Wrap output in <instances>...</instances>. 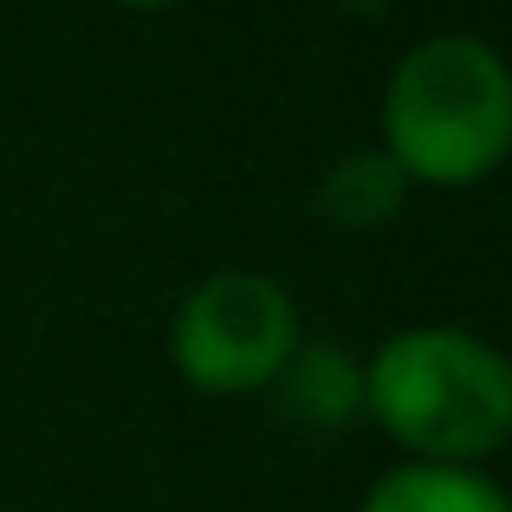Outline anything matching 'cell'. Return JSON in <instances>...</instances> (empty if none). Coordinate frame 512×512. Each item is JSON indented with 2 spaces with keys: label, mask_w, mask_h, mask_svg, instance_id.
I'll return each mask as SVG.
<instances>
[{
  "label": "cell",
  "mask_w": 512,
  "mask_h": 512,
  "mask_svg": "<svg viewBox=\"0 0 512 512\" xmlns=\"http://www.w3.org/2000/svg\"><path fill=\"white\" fill-rule=\"evenodd\" d=\"M363 415L409 461L480 467L512 435V363L461 325H409L363 357Z\"/></svg>",
  "instance_id": "1"
},
{
  "label": "cell",
  "mask_w": 512,
  "mask_h": 512,
  "mask_svg": "<svg viewBox=\"0 0 512 512\" xmlns=\"http://www.w3.org/2000/svg\"><path fill=\"white\" fill-rule=\"evenodd\" d=\"M512 150V72L474 33H435L383 85V156L402 182L474 188Z\"/></svg>",
  "instance_id": "2"
},
{
  "label": "cell",
  "mask_w": 512,
  "mask_h": 512,
  "mask_svg": "<svg viewBox=\"0 0 512 512\" xmlns=\"http://www.w3.org/2000/svg\"><path fill=\"white\" fill-rule=\"evenodd\" d=\"M299 305L273 273L253 266H221L201 286L182 292L169 325V357L188 389L208 396H253L266 389L286 357L299 350Z\"/></svg>",
  "instance_id": "3"
},
{
  "label": "cell",
  "mask_w": 512,
  "mask_h": 512,
  "mask_svg": "<svg viewBox=\"0 0 512 512\" xmlns=\"http://www.w3.org/2000/svg\"><path fill=\"white\" fill-rule=\"evenodd\" d=\"M273 409L292 428L312 435H338L363 415V357H350L331 338H299V350L286 357V370L273 376Z\"/></svg>",
  "instance_id": "4"
},
{
  "label": "cell",
  "mask_w": 512,
  "mask_h": 512,
  "mask_svg": "<svg viewBox=\"0 0 512 512\" xmlns=\"http://www.w3.org/2000/svg\"><path fill=\"white\" fill-rule=\"evenodd\" d=\"M357 512H512L506 487L480 467H441V461H402L370 480Z\"/></svg>",
  "instance_id": "5"
},
{
  "label": "cell",
  "mask_w": 512,
  "mask_h": 512,
  "mask_svg": "<svg viewBox=\"0 0 512 512\" xmlns=\"http://www.w3.org/2000/svg\"><path fill=\"white\" fill-rule=\"evenodd\" d=\"M402 195H409V182H402V169L383 150H344L318 175L312 201L325 214V227H338V234H376V227L396 221Z\"/></svg>",
  "instance_id": "6"
},
{
  "label": "cell",
  "mask_w": 512,
  "mask_h": 512,
  "mask_svg": "<svg viewBox=\"0 0 512 512\" xmlns=\"http://www.w3.org/2000/svg\"><path fill=\"white\" fill-rule=\"evenodd\" d=\"M338 7H344V13H363V20H376V13H383L389 0H338Z\"/></svg>",
  "instance_id": "7"
},
{
  "label": "cell",
  "mask_w": 512,
  "mask_h": 512,
  "mask_svg": "<svg viewBox=\"0 0 512 512\" xmlns=\"http://www.w3.org/2000/svg\"><path fill=\"white\" fill-rule=\"evenodd\" d=\"M124 7H175V0H124Z\"/></svg>",
  "instance_id": "8"
}]
</instances>
